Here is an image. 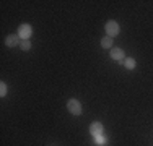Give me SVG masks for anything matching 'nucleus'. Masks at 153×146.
Returning a JSON list of instances; mask_svg holds the SVG:
<instances>
[{"label":"nucleus","mask_w":153,"mask_h":146,"mask_svg":"<svg viewBox=\"0 0 153 146\" xmlns=\"http://www.w3.org/2000/svg\"><path fill=\"white\" fill-rule=\"evenodd\" d=\"M67 107H68V111H70L74 115H80V114H82V104H80L76 99H70V101H68Z\"/></svg>","instance_id":"obj_1"},{"label":"nucleus","mask_w":153,"mask_h":146,"mask_svg":"<svg viewBox=\"0 0 153 146\" xmlns=\"http://www.w3.org/2000/svg\"><path fill=\"white\" fill-rule=\"evenodd\" d=\"M106 32L109 38H114V36L119 34V24L116 21H108L106 23Z\"/></svg>","instance_id":"obj_2"},{"label":"nucleus","mask_w":153,"mask_h":146,"mask_svg":"<svg viewBox=\"0 0 153 146\" xmlns=\"http://www.w3.org/2000/svg\"><path fill=\"white\" fill-rule=\"evenodd\" d=\"M31 26L30 24H21L20 28H18V36H20V39L21 41H26L28 38L31 36Z\"/></svg>","instance_id":"obj_3"},{"label":"nucleus","mask_w":153,"mask_h":146,"mask_svg":"<svg viewBox=\"0 0 153 146\" xmlns=\"http://www.w3.org/2000/svg\"><path fill=\"white\" fill-rule=\"evenodd\" d=\"M18 42H21V41H20V36H18V34H10L8 38L5 39V44H7L8 47H13V46H16Z\"/></svg>","instance_id":"obj_4"},{"label":"nucleus","mask_w":153,"mask_h":146,"mask_svg":"<svg viewBox=\"0 0 153 146\" xmlns=\"http://www.w3.org/2000/svg\"><path fill=\"white\" fill-rule=\"evenodd\" d=\"M103 125H101V123H93L91 127H90V133H93L94 136H100V135H103Z\"/></svg>","instance_id":"obj_5"},{"label":"nucleus","mask_w":153,"mask_h":146,"mask_svg":"<svg viewBox=\"0 0 153 146\" xmlns=\"http://www.w3.org/2000/svg\"><path fill=\"white\" fill-rule=\"evenodd\" d=\"M111 57L116 58V60H119V62H122V58H124V50L119 49V47H116V49L111 50Z\"/></svg>","instance_id":"obj_6"},{"label":"nucleus","mask_w":153,"mask_h":146,"mask_svg":"<svg viewBox=\"0 0 153 146\" xmlns=\"http://www.w3.org/2000/svg\"><path fill=\"white\" fill-rule=\"evenodd\" d=\"M101 46H103L104 49H109V47H112V38H109V36L103 38V39H101Z\"/></svg>","instance_id":"obj_7"},{"label":"nucleus","mask_w":153,"mask_h":146,"mask_svg":"<svg viewBox=\"0 0 153 146\" xmlns=\"http://www.w3.org/2000/svg\"><path fill=\"white\" fill-rule=\"evenodd\" d=\"M124 65H126V68H129V70H134V68H135V60H134V58H127V60H124Z\"/></svg>","instance_id":"obj_8"},{"label":"nucleus","mask_w":153,"mask_h":146,"mask_svg":"<svg viewBox=\"0 0 153 146\" xmlns=\"http://www.w3.org/2000/svg\"><path fill=\"white\" fill-rule=\"evenodd\" d=\"M20 46H21V49H23V50H30L31 49V42L28 41V39H26V41H21Z\"/></svg>","instance_id":"obj_9"},{"label":"nucleus","mask_w":153,"mask_h":146,"mask_svg":"<svg viewBox=\"0 0 153 146\" xmlns=\"http://www.w3.org/2000/svg\"><path fill=\"white\" fill-rule=\"evenodd\" d=\"M96 143L98 145H104L106 143V138H104L103 135H100V136H96Z\"/></svg>","instance_id":"obj_10"},{"label":"nucleus","mask_w":153,"mask_h":146,"mask_svg":"<svg viewBox=\"0 0 153 146\" xmlns=\"http://www.w3.org/2000/svg\"><path fill=\"white\" fill-rule=\"evenodd\" d=\"M0 93H2L0 96H5V94H7V85H5V83H2V86H0Z\"/></svg>","instance_id":"obj_11"}]
</instances>
